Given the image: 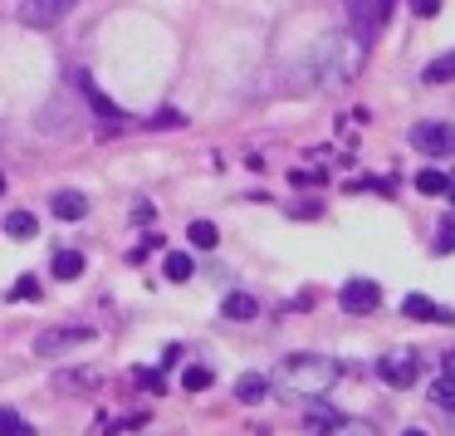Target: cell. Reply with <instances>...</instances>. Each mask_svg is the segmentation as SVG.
I'll list each match as a JSON object with an SVG mask.
<instances>
[{
    "instance_id": "obj_4",
    "label": "cell",
    "mask_w": 455,
    "mask_h": 436,
    "mask_svg": "<svg viewBox=\"0 0 455 436\" xmlns=\"http://www.w3.org/2000/svg\"><path fill=\"white\" fill-rule=\"evenodd\" d=\"M89 338H93L89 324H60V328L35 334V353H40V358H60V353H69V348H84Z\"/></svg>"
},
{
    "instance_id": "obj_8",
    "label": "cell",
    "mask_w": 455,
    "mask_h": 436,
    "mask_svg": "<svg viewBox=\"0 0 455 436\" xmlns=\"http://www.w3.org/2000/svg\"><path fill=\"white\" fill-rule=\"evenodd\" d=\"M411 142L426 152V157H445V152H455V128L451 123H416Z\"/></svg>"
},
{
    "instance_id": "obj_17",
    "label": "cell",
    "mask_w": 455,
    "mask_h": 436,
    "mask_svg": "<svg viewBox=\"0 0 455 436\" xmlns=\"http://www.w3.org/2000/svg\"><path fill=\"white\" fill-rule=\"evenodd\" d=\"M35 230H40V221H35L30 211H11V216H5V236H15V240H35Z\"/></svg>"
},
{
    "instance_id": "obj_7",
    "label": "cell",
    "mask_w": 455,
    "mask_h": 436,
    "mask_svg": "<svg viewBox=\"0 0 455 436\" xmlns=\"http://www.w3.org/2000/svg\"><path fill=\"white\" fill-rule=\"evenodd\" d=\"M338 304H343V314H372L382 304V289H377V279H347L338 289Z\"/></svg>"
},
{
    "instance_id": "obj_1",
    "label": "cell",
    "mask_w": 455,
    "mask_h": 436,
    "mask_svg": "<svg viewBox=\"0 0 455 436\" xmlns=\"http://www.w3.org/2000/svg\"><path fill=\"white\" fill-rule=\"evenodd\" d=\"M363 64H367V40H357L353 30L347 35H323V40L314 44V54H308V69H314V79L323 84V89L353 84L357 74H363Z\"/></svg>"
},
{
    "instance_id": "obj_28",
    "label": "cell",
    "mask_w": 455,
    "mask_h": 436,
    "mask_svg": "<svg viewBox=\"0 0 455 436\" xmlns=\"http://www.w3.org/2000/svg\"><path fill=\"white\" fill-rule=\"evenodd\" d=\"M411 15H421V20H431V15H441V0H411Z\"/></svg>"
},
{
    "instance_id": "obj_20",
    "label": "cell",
    "mask_w": 455,
    "mask_h": 436,
    "mask_svg": "<svg viewBox=\"0 0 455 436\" xmlns=\"http://www.w3.org/2000/svg\"><path fill=\"white\" fill-rule=\"evenodd\" d=\"M0 436H40L15 407H0Z\"/></svg>"
},
{
    "instance_id": "obj_26",
    "label": "cell",
    "mask_w": 455,
    "mask_h": 436,
    "mask_svg": "<svg viewBox=\"0 0 455 436\" xmlns=\"http://www.w3.org/2000/svg\"><path fill=\"white\" fill-rule=\"evenodd\" d=\"M148 128H187V118H181V113L177 109H162V113H152V123H148Z\"/></svg>"
},
{
    "instance_id": "obj_2",
    "label": "cell",
    "mask_w": 455,
    "mask_h": 436,
    "mask_svg": "<svg viewBox=\"0 0 455 436\" xmlns=\"http://www.w3.org/2000/svg\"><path fill=\"white\" fill-rule=\"evenodd\" d=\"M338 377H343V363H338V358H328V353H289L284 363L275 367V383L284 387V392L314 397V402L333 392Z\"/></svg>"
},
{
    "instance_id": "obj_33",
    "label": "cell",
    "mask_w": 455,
    "mask_h": 436,
    "mask_svg": "<svg viewBox=\"0 0 455 436\" xmlns=\"http://www.w3.org/2000/svg\"><path fill=\"white\" fill-rule=\"evenodd\" d=\"M445 197H451V201H455V177H451V182H445Z\"/></svg>"
},
{
    "instance_id": "obj_34",
    "label": "cell",
    "mask_w": 455,
    "mask_h": 436,
    "mask_svg": "<svg viewBox=\"0 0 455 436\" xmlns=\"http://www.w3.org/2000/svg\"><path fill=\"white\" fill-rule=\"evenodd\" d=\"M402 436H426V432H421V426H406V432H402Z\"/></svg>"
},
{
    "instance_id": "obj_18",
    "label": "cell",
    "mask_w": 455,
    "mask_h": 436,
    "mask_svg": "<svg viewBox=\"0 0 455 436\" xmlns=\"http://www.w3.org/2000/svg\"><path fill=\"white\" fill-rule=\"evenodd\" d=\"M187 240H191L196 250H216V246H220V230L211 226V221H191V226H187Z\"/></svg>"
},
{
    "instance_id": "obj_22",
    "label": "cell",
    "mask_w": 455,
    "mask_h": 436,
    "mask_svg": "<svg viewBox=\"0 0 455 436\" xmlns=\"http://www.w3.org/2000/svg\"><path fill=\"white\" fill-rule=\"evenodd\" d=\"M84 275V255L79 250H60L54 255V279H79Z\"/></svg>"
},
{
    "instance_id": "obj_5",
    "label": "cell",
    "mask_w": 455,
    "mask_h": 436,
    "mask_svg": "<svg viewBox=\"0 0 455 436\" xmlns=\"http://www.w3.org/2000/svg\"><path fill=\"white\" fill-rule=\"evenodd\" d=\"M416 373H421V363H416L411 348H402V353H382V358H377V377H382L387 387H396V392H406V387L416 383Z\"/></svg>"
},
{
    "instance_id": "obj_10",
    "label": "cell",
    "mask_w": 455,
    "mask_h": 436,
    "mask_svg": "<svg viewBox=\"0 0 455 436\" xmlns=\"http://www.w3.org/2000/svg\"><path fill=\"white\" fill-rule=\"evenodd\" d=\"M402 314H406V319H421V324H455L451 309L435 304V299H426V295H406V299H402Z\"/></svg>"
},
{
    "instance_id": "obj_19",
    "label": "cell",
    "mask_w": 455,
    "mask_h": 436,
    "mask_svg": "<svg viewBox=\"0 0 455 436\" xmlns=\"http://www.w3.org/2000/svg\"><path fill=\"white\" fill-rule=\"evenodd\" d=\"M162 270H167V279H172V285H181V279H191V270H196V265H191V255H187V250H167Z\"/></svg>"
},
{
    "instance_id": "obj_24",
    "label": "cell",
    "mask_w": 455,
    "mask_h": 436,
    "mask_svg": "<svg viewBox=\"0 0 455 436\" xmlns=\"http://www.w3.org/2000/svg\"><path fill=\"white\" fill-rule=\"evenodd\" d=\"M211 383H216V373H211V367H201V363H191L187 373H181V387H187V392H206Z\"/></svg>"
},
{
    "instance_id": "obj_32",
    "label": "cell",
    "mask_w": 455,
    "mask_h": 436,
    "mask_svg": "<svg viewBox=\"0 0 455 436\" xmlns=\"http://www.w3.org/2000/svg\"><path fill=\"white\" fill-rule=\"evenodd\" d=\"M445 373H455V353H445Z\"/></svg>"
},
{
    "instance_id": "obj_3",
    "label": "cell",
    "mask_w": 455,
    "mask_h": 436,
    "mask_svg": "<svg viewBox=\"0 0 455 436\" xmlns=\"http://www.w3.org/2000/svg\"><path fill=\"white\" fill-rule=\"evenodd\" d=\"M387 15H392V0H347V30L367 44L387 25Z\"/></svg>"
},
{
    "instance_id": "obj_15",
    "label": "cell",
    "mask_w": 455,
    "mask_h": 436,
    "mask_svg": "<svg viewBox=\"0 0 455 436\" xmlns=\"http://www.w3.org/2000/svg\"><path fill=\"white\" fill-rule=\"evenodd\" d=\"M338 422H343V416H338L333 407H308L304 412V432H314V436H328Z\"/></svg>"
},
{
    "instance_id": "obj_23",
    "label": "cell",
    "mask_w": 455,
    "mask_h": 436,
    "mask_svg": "<svg viewBox=\"0 0 455 436\" xmlns=\"http://www.w3.org/2000/svg\"><path fill=\"white\" fill-rule=\"evenodd\" d=\"M445 172H435V167H426V172H416V191H421V197H445Z\"/></svg>"
},
{
    "instance_id": "obj_27",
    "label": "cell",
    "mask_w": 455,
    "mask_h": 436,
    "mask_svg": "<svg viewBox=\"0 0 455 436\" xmlns=\"http://www.w3.org/2000/svg\"><path fill=\"white\" fill-rule=\"evenodd\" d=\"M328 436H377V432H372V426H367V422H338V426H333V432H328Z\"/></svg>"
},
{
    "instance_id": "obj_25",
    "label": "cell",
    "mask_w": 455,
    "mask_h": 436,
    "mask_svg": "<svg viewBox=\"0 0 455 436\" xmlns=\"http://www.w3.org/2000/svg\"><path fill=\"white\" fill-rule=\"evenodd\" d=\"M451 250H455V211L435 226V255H451Z\"/></svg>"
},
{
    "instance_id": "obj_21",
    "label": "cell",
    "mask_w": 455,
    "mask_h": 436,
    "mask_svg": "<svg viewBox=\"0 0 455 436\" xmlns=\"http://www.w3.org/2000/svg\"><path fill=\"white\" fill-rule=\"evenodd\" d=\"M431 402L445 407V412H455V373H445V367H441V377L431 383Z\"/></svg>"
},
{
    "instance_id": "obj_6",
    "label": "cell",
    "mask_w": 455,
    "mask_h": 436,
    "mask_svg": "<svg viewBox=\"0 0 455 436\" xmlns=\"http://www.w3.org/2000/svg\"><path fill=\"white\" fill-rule=\"evenodd\" d=\"M74 0H20L15 5V20L30 25V30H50V25H60L64 15H69Z\"/></svg>"
},
{
    "instance_id": "obj_13",
    "label": "cell",
    "mask_w": 455,
    "mask_h": 436,
    "mask_svg": "<svg viewBox=\"0 0 455 436\" xmlns=\"http://www.w3.org/2000/svg\"><path fill=\"white\" fill-rule=\"evenodd\" d=\"M265 392H269V377L265 373H240L235 377V397H240V402H265Z\"/></svg>"
},
{
    "instance_id": "obj_29",
    "label": "cell",
    "mask_w": 455,
    "mask_h": 436,
    "mask_svg": "<svg viewBox=\"0 0 455 436\" xmlns=\"http://www.w3.org/2000/svg\"><path fill=\"white\" fill-rule=\"evenodd\" d=\"M35 295H40V285H35V275H25L20 285L11 289V299H35Z\"/></svg>"
},
{
    "instance_id": "obj_31",
    "label": "cell",
    "mask_w": 455,
    "mask_h": 436,
    "mask_svg": "<svg viewBox=\"0 0 455 436\" xmlns=\"http://www.w3.org/2000/svg\"><path fill=\"white\" fill-rule=\"evenodd\" d=\"M138 383H142V387H148V392H162V377H157V373H142V377H138Z\"/></svg>"
},
{
    "instance_id": "obj_9",
    "label": "cell",
    "mask_w": 455,
    "mask_h": 436,
    "mask_svg": "<svg viewBox=\"0 0 455 436\" xmlns=\"http://www.w3.org/2000/svg\"><path fill=\"white\" fill-rule=\"evenodd\" d=\"M99 383H103V373L99 367H60V373L50 377V387L54 392H99Z\"/></svg>"
},
{
    "instance_id": "obj_11",
    "label": "cell",
    "mask_w": 455,
    "mask_h": 436,
    "mask_svg": "<svg viewBox=\"0 0 455 436\" xmlns=\"http://www.w3.org/2000/svg\"><path fill=\"white\" fill-rule=\"evenodd\" d=\"M255 314H259V304L245 295V289H230V295L220 299V319H230V324H250Z\"/></svg>"
},
{
    "instance_id": "obj_30",
    "label": "cell",
    "mask_w": 455,
    "mask_h": 436,
    "mask_svg": "<svg viewBox=\"0 0 455 436\" xmlns=\"http://www.w3.org/2000/svg\"><path fill=\"white\" fill-rule=\"evenodd\" d=\"M289 211H294L299 221H314V216H323V206H314V201H304V206H289Z\"/></svg>"
},
{
    "instance_id": "obj_16",
    "label": "cell",
    "mask_w": 455,
    "mask_h": 436,
    "mask_svg": "<svg viewBox=\"0 0 455 436\" xmlns=\"http://www.w3.org/2000/svg\"><path fill=\"white\" fill-rule=\"evenodd\" d=\"M451 79H455V50L441 54V60H431L421 69V84H451Z\"/></svg>"
},
{
    "instance_id": "obj_14",
    "label": "cell",
    "mask_w": 455,
    "mask_h": 436,
    "mask_svg": "<svg viewBox=\"0 0 455 436\" xmlns=\"http://www.w3.org/2000/svg\"><path fill=\"white\" fill-rule=\"evenodd\" d=\"M79 89H84V99H89V103H93V113H99V118H103V123H108V128H118V123H123V113H118V109H113V103H108V99H103V93H99V89H93V79H79Z\"/></svg>"
},
{
    "instance_id": "obj_12",
    "label": "cell",
    "mask_w": 455,
    "mask_h": 436,
    "mask_svg": "<svg viewBox=\"0 0 455 436\" xmlns=\"http://www.w3.org/2000/svg\"><path fill=\"white\" fill-rule=\"evenodd\" d=\"M50 211L60 221H84V216H89V197H84V191H54Z\"/></svg>"
}]
</instances>
